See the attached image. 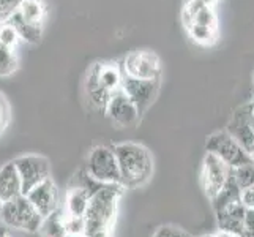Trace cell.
Instances as JSON below:
<instances>
[{
    "instance_id": "1",
    "label": "cell",
    "mask_w": 254,
    "mask_h": 237,
    "mask_svg": "<svg viewBox=\"0 0 254 237\" xmlns=\"http://www.w3.org/2000/svg\"><path fill=\"white\" fill-rule=\"evenodd\" d=\"M112 149L120 171V185L125 190L144 187L153 174L150 151L137 143H120Z\"/></svg>"
},
{
    "instance_id": "2",
    "label": "cell",
    "mask_w": 254,
    "mask_h": 237,
    "mask_svg": "<svg viewBox=\"0 0 254 237\" xmlns=\"http://www.w3.org/2000/svg\"><path fill=\"white\" fill-rule=\"evenodd\" d=\"M124 191L125 188L120 183H103L93 193L84 214L85 234L112 231L117 218L119 201L124 195Z\"/></svg>"
},
{
    "instance_id": "3",
    "label": "cell",
    "mask_w": 254,
    "mask_h": 237,
    "mask_svg": "<svg viewBox=\"0 0 254 237\" xmlns=\"http://www.w3.org/2000/svg\"><path fill=\"white\" fill-rule=\"evenodd\" d=\"M48 14L46 0H22L6 22L16 29L22 41L38 45L48 22Z\"/></svg>"
},
{
    "instance_id": "4",
    "label": "cell",
    "mask_w": 254,
    "mask_h": 237,
    "mask_svg": "<svg viewBox=\"0 0 254 237\" xmlns=\"http://www.w3.org/2000/svg\"><path fill=\"white\" fill-rule=\"evenodd\" d=\"M182 21L192 41L199 45H213L216 41V14L212 5L202 0H188L183 6Z\"/></svg>"
},
{
    "instance_id": "5",
    "label": "cell",
    "mask_w": 254,
    "mask_h": 237,
    "mask_svg": "<svg viewBox=\"0 0 254 237\" xmlns=\"http://www.w3.org/2000/svg\"><path fill=\"white\" fill-rule=\"evenodd\" d=\"M0 220L10 230H22L27 233H37L43 223V217L27 199V196H17L5 201L0 210Z\"/></svg>"
},
{
    "instance_id": "6",
    "label": "cell",
    "mask_w": 254,
    "mask_h": 237,
    "mask_svg": "<svg viewBox=\"0 0 254 237\" xmlns=\"http://www.w3.org/2000/svg\"><path fill=\"white\" fill-rule=\"evenodd\" d=\"M205 149L208 154L216 155L232 169L253 161V157L227 131H218V133L210 135L207 138Z\"/></svg>"
},
{
    "instance_id": "7",
    "label": "cell",
    "mask_w": 254,
    "mask_h": 237,
    "mask_svg": "<svg viewBox=\"0 0 254 237\" xmlns=\"http://www.w3.org/2000/svg\"><path fill=\"white\" fill-rule=\"evenodd\" d=\"M85 171L90 177L101 183H120V171L112 147H93L87 157Z\"/></svg>"
},
{
    "instance_id": "8",
    "label": "cell",
    "mask_w": 254,
    "mask_h": 237,
    "mask_svg": "<svg viewBox=\"0 0 254 237\" xmlns=\"http://www.w3.org/2000/svg\"><path fill=\"white\" fill-rule=\"evenodd\" d=\"M122 70L128 78L136 79H161V59L148 49L131 51L122 60Z\"/></svg>"
},
{
    "instance_id": "9",
    "label": "cell",
    "mask_w": 254,
    "mask_h": 237,
    "mask_svg": "<svg viewBox=\"0 0 254 237\" xmlns=\"http://www.w3.org/2000/svg\"><path fill=\"white\" fill-rule=\"evenodd\" d=\"M22 183V195L37 187L40 182L51 177V163L43 155H22L13 160Z\"/></svg>"
},
{
    "instance_id": "10",
    "label": "cell",
    "mask_w": 254,
    "mask_h": 237,
    "mask_svg": "<svg viewBox=\"0 0 254 237\" xmlns=\"http://www.w3.org/2000/svg\"><path fill=\"white\" fill-rule=\"evenodd\" d=\"M161 79H136V78H124L122 89L128 95V98L134 103L139 116H144L147 109L155 103L160 92Z\"/></svg>"
},
{
    "instance_id": "11",
    "label": "cell",
    "mask_w": 254,
    "mask_h": 237,
    "mask_svg": "<svg viewBox=\"0 0 254 237\" xmlns=\"http://www.w3.org/2000/svg\"><path fill=\"white\" fill-rule=\"evenodd\" d=\"M104 114L111 120V124L117 128H131L141 120L134 103L128 98L124 89L111 93L106 108H104Z\"/></svg>"
},
{
    "instance_id": "12",
    "label": "cell",
    "mask_w": 254,
    "mask_h": 237,
    "mask_svg": "<svg viewBox=\"0 0 254 237\" xmlns=\"http://www.w3.org/2000/svg\"><path fill=\"white\" fill-rule=\"evenodd\" d=\"M231 171L232 168H229L223 160H220L216 155L207 152L204 158V164H202L200 182H202V188L205 191V195L210 199H213L218 193L221 191Z\"/></svg>"
},
{
    "instance_id": "13",
    "label": "cell",
    "mask_w": 254,
    "mask_h": 237,
    "mask_svg": "<svg viewBox=\"0 0 254 237\" xmlns=\"http://www.w3.org/2000/svg\"><path fill=\"white\" fill-rule=\"evenodd\" d=\"M253 116H254V103L245 104V106L235 111L234 117L226 130L250 155L254 154V131L251 128Z\"/></svg>"
},
{
    "instance_id": "14",
    "label": "cell",
    "mask_w": 254,
    "mask_h": 237,
    "mask_svg": "<svg viewBox=\"0 0 254 237\" xmlns=\"http://www.w3.org/2000/svg\"><path fill=\"white\" fill-rule=\"evenodd\" d=\"M25 196H27V199L33 204V207L38 210V214L43 218L59 210V203H60L59 188L51 177L40 182L38 185L33 187Z\"/></svg>"
},
{
    "instance_id": "15",
    "label": "cell",
    "mask_w": 254,
    "mask_h": 237,
    "mask_svg": "<svg viewBox=\"0 0 254 237\" xmlns=\"http://www.w3.org/2000/svg\"><path fill=\"white\" fill-rule=\"evenodd\" d=\"M245 212H247V207H245L240 201L226 206L220 210H216L215 214H216V220H218V226H220V231L234 234L237 237H243Z\"/></svg>"
},
{
    "instance_id": "16",
    "label": "cell",
    "mask_w": 254,
    "mask_h": 237,
    "mask_svg": "<svg viewBox=\"0 0 254 237\" xmlns=\"http://www.w3.org/2000/svg\"><path fill=\"white\" fill-rule=\"evenodd\" d=\"M84 95H85V100L92 109L104 112V108H106L111 93L104 90L103 85L100 84L93 64L90 65L89 70H87V75L84 79Z\"/></svg>"
},
{
    "instance_id": "17",
    "label": "cell",
    "mask_w": 254,
    "mask_h": 237,
    "mask_svg": "<svg viewBox=\"0 0 254 237\" xmlns=\"http://www.w3.org/2000/svg\"><path fill=\"white\" fill-rule=\"evenodd\" d=\"M95 70H96V76H98V81L103 85V89L114 93L122 89L124 85V70H122V64L119 62H95Z\"/></svg>"
},
{
    "instance_id": "18",
    "label": "cell",
    "mask_w": 254,
    "mask_h": 237,
    "mask_svg": "<svg viewBox=\"0 0 254 237\" xmlns=\"http://www.w3.org/2000/svg\"><path fill=\"white\" fill-rule=\"evenodd\" d=\"M22 195V183L13 161H8L0 168V199L10 201Z\"/></svg>"
},
{
    "instance_id": "19",
    "label": "cell",
    "mask_w": 254,
    "mask_h": 237,
    "mask_svg": "<svg viewBox=\"0 0 254 237\" xmlns=\"http://www.w3.org/2000/svg\"><path fill=\"white\" fill-rule=\"evenodd\" d=\"M90 196L92 195L85 188L69 182L66 195H65V214L84 217L87 206H89Z\"/></svg>"
},
{
    "instance_id": "20",
    "label": "cell",
    "mask_w": 254,
    "mask_h": 237,
    "mask_svg": "<svg viewBox=\"0 0 254 237\" xmlns=\"http://www.w3.org/2000/svg\"><path fill=\"white\" fill-rule=\"evenodd\" d=\"M240 187L237 180H235V175H234V169L231 171L229 177H227L224 187L221 188V191L218 193V195L212 199L213 203V209L215 212L216 210H220L226 206H229L232 203H237V201H240Z\"/></svg>"
},
{
    "instance_id": "21",
    "label": "cell",
    "mask_w": 254,
    "mask_h": 237,
    "mask_svg": "<svg viewBox=\"0 0 254 237\" xmlns=\"http://www.w3.org/2000/svg\"><path fill=\"white\" fill-rule=\"evenodd\" d=\"M43 237H69L65 225H64V214L62 210H56L54 214H51L48 217L43 218V223L40 226V230Z\"/></svg>"
},
{
    "instance_id": "22",
    "label": "cell",
    "mask_w": 254,
    "mask_h": 237,
    "mask_svg": "<svg viewBox=\"0 0 254 237\" xmlns=\"http://www.w3.org/2000/svg\"><path fill=\"white\" fill-rule=\"evenodd\" d=\"M19 68V57L17 51L0 45V78L13 76Z\"/></svg>"
},
{
    "instance_id": "23",
    "label": "cell",
    "mask_w": 254,
    "mask_h": 237,
    "mask_svg": "<svg viewBox=\"0 0 254 237\" xmlns=\"http://www.w3.org/2000/svg\"><path fill=\"white\" fill-rule=\"evenodd\" d=\"M22 40L19 37V33L16 32V29L10 22H2L0 24V45L8 46L11 49H17V45H19Z\"/></svg>"
},
{
    "instance_id": "24",
    "label": "cell",
    "mask_w": 254,
    "mask_h": 237,
    "mask_svg": "<svg viewBox=\"0 0 254 237\" xmlns=\"http://www.w3.org/2000/svg\"><path fill=\"white\" fill-rule=\"evenodd\" d=\"M234 175H235V180H237L240 190L254 185V161L235 168Z\"/></svg>"
},
{
    "instance_id": "25",
    "label": "cell",
    "mask_w": 254,
    "mask_h": 237,
    "mask_svg": "<svg viewBox=\"0 0 254 237\" xmlns=\"http://www.w3.org/2000/svg\"><path fill=\"white\" fill-rule=\"evenodd\" d=\"M64 225L69 237H84L85 234V222L84 217L64 214Z\"/></svg>"
},
{
    "instance_id": "26",
    "label": "cell",
    "mask_w": 254,
    "mask_h": 237,
    "mask_svg": "<svg viewBox=\"0 0 254 237\" xmlns=\"http://www.w3.org/2000/svg\"><path fill=\"white\" fill-rule=\"evenodd\" d=\"M153 237H192L191 234H188L187 231H183L182 228L172 226V225H166L156 230V233L153 234Z\"/></svg>"
},
{
    "instance_id": "27",
    "label": "cell",
    "mask_w": 254,
    "mask_h": 237,
    "mask_svg": "<svg viewBox=\"0 0 254 237\" xmlns=\"http://www.w3.org/2000/svg\"><path fill=\"white\" fill-rule=\"evenodd\" d=\"M21 2L22 0H0V24L5 22L14 13Z\"/></svg>"
},
{
    "instance_id": "28",
    "label": "cell",
    "mask_w": 254,
    "mask_h": 237,
    "mask_svg": "<svg viewBox=\"0 0 254 237\" xmlns=\"http://www.w3.org/2000/svg\"><path fill=\"white\" fill-rule=\"evenodd\" d=\"M240 203L247 209H254V185L240 191Z\"/></svg>"
},
{
    "instance_id": "29",
    "label": "cell",
    "mask_w": 254,
    "mask_h": 237,
    "mask_svg": "<svg viewBox=\"0 0 254 237\" xmlns=\"http://www.w3.org/2000/svg\"><path fill=\"white\" fill-rule=\"evenodd\" d=\"M10 117V109H8V103L5 100V96L0 93V131H2Z\"/></svg>"
},
{
    "instance_id": "30",
    "label": "cell",
    "mask_w": 254,
    "mask_h": 237,
    "mask_svg": "<svg viewBox=\"0 0 254 237\" xmlns=\"http://www.w3.org/2000/svg\"><path fill=\"white\" fill-rule=\"evenodd\" d=\"M254 231V209H247L243 220V234Z\"/></svg>"
},
{
    "instance_id": "31",
    "label": "cell",
    "mask_w": 254,
    "mask_h": 237,
    "mask_svg": "<svg viewBox=\"0 0 254 237\" xmlns=\"http://www.w3.org/2000/svg\"><path fill=\"white\" fill-rule=\"evenodd\" d=\"M84 237H112V231H100V233H92V234H85Z\"/></svg>"
},
{
    "instance_id": "32",
    "label": "cell",
    "mask_w": 254,
    "mask_h": 237,
    "mask_svg": "<svg viewBox=\"0 0 254 237\" xmlns=\"http://www.w3.org/2000/svg\"><path fill=\"white\" fill-rule=\"evenodd\" d=\"M0 237H11L10 233H8L6 230H0Z\"/></svg>"
},
{
    "instance_id": "33",
    "label": "cell",
    "mask_w": 254,
    "mask_h": 237,
    "mask_svg": "<svg viewBox=\"0 0 254 237\" xmlns=\"http://www.w3.org/2000/svg\"><path fill=\"white\" fill-rule=\"evenodd\" d=\"M251 128H253V131H254V116H253V120H251Z\"/></svg>"
},
{
    "instance_id": "34",
    "label": "cell",
    "mask_w": 254,
    "mask_h": 237,
    "mask_svg": "<svg viewBox=\"0 0 254 237\" xmlns=\"http://www.w3.org/2000/svg\"><path fill=\"white\" fill-rule=\"evenodd\" d=\"M2 206H3V201L0 199V210H2Z\"/></svg>"
},
{
    "instance_id": "35",
    "label": "cell",
    "mask_w": 254,
    "mask_h": 237,
    "mask_svg": "<svg viewBox=\"0 0 254 237\" xmlns=\"http://www.w3.org/2000/svg\"><path fill=\"white\" fill-rule=\"evenodd\" d=\"M202 237H213V236H202Z\"/></svg>"
}]
</instances>
